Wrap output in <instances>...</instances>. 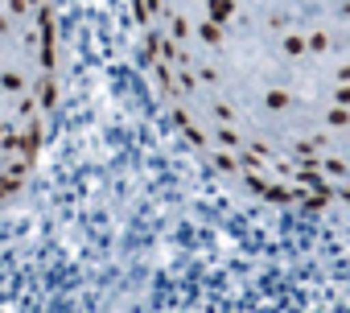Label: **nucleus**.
<instances>
[{
	"label": "nucleus",
	"instance_id": "f257e3e1",
	"mask_svg": "<svg viewBox=\"0 0 350 313\" xmlns=\"http://www.w3.org/2000/svg\"><path fill=\"white\" fill-rule=\"evenodd\" d=\"M186 140L260 198L350 206V0H136Z\"/></svg>",
	"mask_w": 350,
	"mask_h": 313
},
{
	"label": "nucleus",
	"instance_id": "f03ea898",
	"mask_svg": "<svg viewBox=\"0 0 350 313\" xmlns=\"http://www.w3.org/2000/svg\"><path fill=\"white\" fill-rule=\"evenodd\" d=\"M54 99V0H0V194L38 156Z\"/></svg>",
	"mask_w": 350,
	"mask_h": 313
}]
</instances>
